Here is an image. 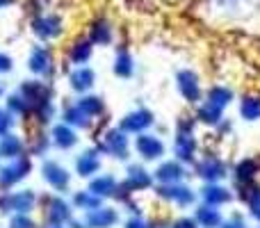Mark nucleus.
<instances>
[{"mask_svg": "<svg viewBox=\"0 0 260 228\" xmlns=\"http://www.w3.org/2000/svg\"><path fill=\"white\" fill-rule=\"evenodd\" d=\"M71 206L76 208V210H94V208L103 206V199L96 197L91 189H78V192H73V199H71Z\"/></svg>", "mask_w": 260, "mask_h": 228, "instance_id": "nucleus-30", "label": "nucleus"}, {"mask_svg": "<svg viewBox=\"0 0 260 228\" xmlns=\"http://www.w3.org/2000/svg\"><path fill=\"white\" fill-rule=\"evenodd\" d=\"M32 171V160L23 153V155L9 160L7 165L0 167V187L3 189H12L14 185H18L25 176H30Z\"/></svg>", "mask_w": 260, "mask_h": 228, "instance_id": "nucleus-3", "label": "nucleus"}, {"mask_svg": "<svg viewBox=\"0 0 260 228\" xmlns=\"http://www.w3.org/2000/svg\"><path fill=\"white\" fill-rule=\"evenodd\" d=\"M5 94V87H3V82H0V96H3Z\"/></svg>", "mask_w": 260, "mask_h": 228, "instance_id": "nucleus-47", "label": "nucleus"}, {"mask_svg": "<svg viewBox=\"0 0 260 228\" xmlns=\"http://www.w3.org/2000/svg\"><path fill=\"white\" fill-rule=\"evenodd\" d=\"M7 110H9V112H12L14 116H16V114H18V116H27V114H30V105H27V101L23 99L18 91H16V94H12V96L7 99Z\"/></svg>", "mask_w": 260, "mask_h": 228, "instance_id": "nucleus-35", "label": "nucleus"}, {"mask_svg": "<svg viewBox=\"0 0 260 228\" xmlns=\"http://www.w3.org/2000/svg\"><path fill=\"white\" fill-rule=\"evenodd\" d=\"M171 228H201V226L197 224V219H194V217H178Z\"/></svg>", "mask_w": 260, "mask_h": 228, "instance_id": "nucleus-41", "label": "nucleus"}, {"mask_svg": "<svg viewBox=\"0 0 260 228\" xmlns=\"http://www.w3.org/2000/svg\"><path fill=\"white\" fill-rule=\"evenodd\" d=\"M197 151H199V142H197V137H194V133L176 130V137H174L176 160H180L183 165H192V162L197 160Z\"/></svg>", "mask_w": 260, "mask_h": 228, "instance_id": "nucleus-10", "label": "nucleus"}, {"mask_svg": "<svg viewBox=\"0 0 260 228\" xmlns=\"http://www.w3.org/2000/svg\"><path fill=\"white\" fill-rule=\"evenodd\" d=\"M41 178H44L55 192H67L69 185H71V171L55 160H46L44 165H41Z\"/></svg>", "mask_w": 260, "mask_h": 228, "instance_id": "nucleus-7", "label": "nucleus"}, {"mask_svg": "<svg viewBox=\"0 0 260 228\" xmlns=\"http://www.w3.org/2000/svg\"><path fill=\"white\" fill-rule=\"evenodd\" d=\"M32 32L39 37L41 41H50L57 39L62 35V21L55 14H39L32 18Z\"/></svg>", "mask_w": 260, "mask_h": 228, "instance_id": "nucleus-11", "label": "nucleus"}, {"mask_svg": "<svg viewBox=\"0 0 260 228\" xmlns=\"http://www.w3.org/2000/svg\"><path fill=\"white\" fill-rule=\"evenodd\" d=\"M112 39H114L112 25H110L105 18H99L89 30V41L94 46H108V44H112Z\"/></svg>", "mask_w": 260, "mask_h": 228, "instance_id": "nucleus-27", "label": "nucleus"}, {"mask_svg": "<svg viewBox=\"0 0 260 228\" xmlns=\"http://www.w3.org/2000/svg\"><path fill=\"white\" fill-rule=\"evenodd\" d=\"M199 197H201L203 203H208V206H224V203H229L231 199H233V192H231L229 187H224V185L219 183H206L201 189H199Z\"/></svg>", "mask_w": 260, "mask_h": 228, "instance_id": "nucleus-18", "label": "nucleus"}, {"mask_svg": "<svg viewBox=\"0 0 260 228\" xmlns=\"http://www.w3.org/2000/svg\"><path fill=\"white\" fill-rule=\"evenodd\" d=\"M123 183L128 185L130 189H133L135 194L137 192H144V189H148L155 180H153V174L148 169H144L142 165H128L126 169V180Z\"/></svg>", "mask_w": 260, "mask_h": 228, "instance_id": "nucleus-17", "label": "nucleus"}, {"mask_svg": "<svg viewBox=\"0 0 260 228\" xmlns=\"http://www.w3.org/2000/svg\"><path fill=\"white\" fill-rule=\"evenodd\" d=\"M176 87H178L180 96H183L187 103L197 105L203 96L201 82H199V76L192 71V69H183V71L176 73Z\"/></svg>", "mask_w": 260, "mask_h": 228, "instance_id": "nucleus-8", "label": "nucleus"}, {"mask_svg": "<svg viewBox=\"0 0 260 228\" xmlns=\"http://www.w3.org/2000/svg\"><path fill=\"white\" fill-rule=\"evenodd\" d=\"M23 153H25V142L18 135H12V133L0 135V157L14 160V157L23 155Z\"/></svg>", "mask_w": 260, "mask_h": 228, "instance_id": "nucleus-24", "label": "nucleus"}, {"mask_svg": "<svg viewBox=\"0 0 260 228\" xmlns=\"http://www.w3.org/2000/svg\"><path fill=\"white\" fill-rule=\"evenodd\" d=\"M240 116L244 121H260V96H244L240 101Z\"/></svg>", "mask_w": 260, "mask_h": 228, "instance_id": "nucleus-34", "label": "nucleus"}, {"mask_svg": "<svg viewBox=\"0 0 260 228\" xmlns=\"http://www.w3.org/2000/svg\"><path fill=\"white\" fill-rule=\"evenodd\" d=\"M258 171H260V162L256 157H244V160H240L238 165H235L233 178L238 185H251L253 180H256Z\"/></svg>", "mask_w": 260, "mask_h": 228, "instance_id": "nucleus-21", "label": "nucleus"}, {"mask_svg": "<svg viewBox=\"0 0 260 228\" xmlns=\"http://www.w3.org/2000/svg\"><path fill=\"white\" fill-rule=\"evenodd\" d=\"M37 194L35 189H18V192H3L0 194V212L3 215H14V212H23L30 215L37 206Z\"/></svg>", "mask_w": 260, "mask_h": 228, "instance_id": "nucleus-1", "label": "nucleus"}, {"mask_svg": "<svg viewBox=\"0 0 260 228\" xmlns=\"http://www.w3.org/2000/svg\"><path fill=\"white\" fill-rule=\"evenodd\" d=\"M91 53H94V44L89 39H78L76 44L69 48V59H71L76 67H82L91 59Z\"/></svg>", "mask_w": 260, "mask_h": 228, "instance_id": "nucleus-31", "label": "nucleus"}, {"mask_svg": "<svg viewBox=\"0 0 260 228\" xmlns=\"http://www.w3.org/2000/svg\"><path fill=\"white\" fill-rule=\"evenodd\" d=\"M94 85H96V73H94V69H89V67H76L71 73H69V87H71L76 94H87V91H91L94 89Z\"/></svg>", "mask_w": 260, "mask_h": 228, "instance_id": "nucleus-16", "label": "nucleus"}, {"mask_svg": "<svg viewBox=\"0 0 260 228\" xmlns=\"http://www.w3.org/2000/svg\"><path fill=\"white\" fill-rule=\"evenodd\" d=\"M46 148H48V139H46L44 135H37L35 144H30V146H27V153H30V155H44Z\"/></svg>", "mask_w": 260, "mask_h": 228, "instance_id": "nucleus-37", "label": "nucleus"}, {"mask_svg": "<svg viewBox=\"0 0 260 228\" xmlns=\"http://www.w3.org/2000/svg\"><path fill=\"white\" fill-rule=\"evenodd\" d=\"M67 226H69V228H89V226L85 224V221H80V219H71Z\"/></svg>", "mask_w": 260, "mask_h": 228, "instance_id": "nucleus-44", "label": "nucleus"}, {"mask_svg": "<svg viewBox=\"0 0 260 228\" xmlns=\"http://www.w3.org/2000/svg\"><path fill=\"white\" fill-rule=\"evenodd\" d=\"M62 119H64V123L73 125V128H89V125H91V116L87 114L78 103L67 105V108H64V112H62Z\"/></svg>", "mask_w": 260, "mask_h": 228, "instance_id": "nucleus-29", "label": "nucleus"}, {"mask_svg": "<svg viewBox=\"0 0 260 228\" xmlns=\"http://www.w3.org/2000/svg\"><path fill=\"white\" fill-rule=\"evenodd\" d=\"M194 219H197V224L201 228H219L221 221H224V217H221V212L217 206L201 203V206H197V210H194Z\"/></svg>", "mask_w": 260, "mask_h": 228, "instance_id": "nucleus-22", "label": "nucleus"}, {"mask_svg": "<svg viewBox=\"0 0 260 228\" xmlns=\"http://www.w3.org/2000/svg\"><path fill=\"white\" fill-rule=\"evenodd\" d=\"M12 67H14V59L9 57V55L0 53V73H9L12 71Z\"/></svg>", "mask_w": 260, "mask_h": 228, "instance_id": "nucleus-43", "label": "nucleus"}, {"mask_svg": "<svg viewBox=\"0 0 260 228\" xmlns=\"http://www.w3.org/2000/svg\"><path fill=\"white\" fill-rule=\"evenodd\" d=\"M44 219L48 224H64L73 219V206L59 194H48L44 197Z\"/></svg>", "mask_w": 260, "mask_h": 228, "instance_id": "nucleus-4", "label": "nucleus"}, {"mask_svg": "<svg viewBox=\"0 0 260 228\" xmlns=\"http://www.w3.org/2000/svg\"><path fill=\"white\" fill-rule=\"evenodd\" d=\"M85 224L89 228H114L119 224V212L110 206H99L85 212Z\"/></svg>", "mask_w": 260, "mask_h": 228, "instance_id": "nucleus-15", "label": "nucleus"}, {"mask_svg": "<svg viewBox=\"0 0 260 228\" xmlns=\"http://www.w3.org/2000/svg\"><path fill=\"white\" fill-rule=\"evenodd\" d=\"M78 105H80V108L85 110L91 119H94V116H101L105 112V101L101 99V96H96V94H89V91L78 99Z\"/></svg>", "mask_w": 260, "mask_h": 228, "instance_id": "nucleus-33", "label": "nucleus"}, {"mask_svg": "<svg viewBox=\"0 0 260 228\" xmlns=\"http://www.w3.org/2000/svg\"><path fill=\"white\" fill-rule=\"evenodd\" d=\"M194 123H197V119H189V116H180L178 130H183V133H194Z\"/></svg>", "mask_w": 260, "mask_h": 228, "instance_id": "nucleus-42", "label": "nucleus"}, {"mask_svg": "<svg viewBox=\"0 0 260 228\" xmlns=\"http://www.w3.org/2000/svg\"><path fill=\"white\" fill-rule=\"evenodd\" d=\"M117 183L119 180L112 174H101V176H91V183L87 189H91L101 199H110L114 194V189H117Z\"/></svg>", "mask_w": 260, "mask_h": 228, "instance_id": "nucleus-25", "label": "nucleus"}, {"mask_svg": "<svg viewBox=\"0 0 260 228\" xmlns=\"http://www.w3.org/2000/svg\"><path fill=\"white\" fill-rule=\"evenodd\" d=\"M12 125H14V114L9 112L7 108H0V135H5V133H9L12 130Z\"/></svg>", "mask_w": 260, "mask_h": 228, "instance_id": "nucleus-38", "label": "nucleus"}, {"mask_svg": "<svg viewBox=\"0 0 260 228\" xmlns=\"http://www.w3.org/2000/svg\"><path fill=\"white\" fill-rule=\"evenodd\" d=\"M123 228H155V226H153L151 221H146L144 217L133 215V217H130V219L126 221V226H123Z\"/></svg>", "mask_w": 260, "mask_h": 228, "instance_id": "nucleus-39", "label": "nucleus"}, {"mask_svg": "<svg viewBox=\"0 0 260 228\" xmlns=\"http://www.w3.org/2000/svg\"><path fill=\"white\" fill-rule=\"evenodd\" d=\"M219 228H249V226H247V221H244L240 215H233V217H229V219L221 221Z\"/></svg>", "mask_w": 260, "mask_h": 228, "instance_id": "nucleus-40", "label": "nucleus"}, {"mask_svg": "<svg viewBox=\"0 0 260 228\" xmlns=\"http://www.w3.org/2000/svg\"><path fill=\"white\" fill-rule=\"evenodd\" d=\"M187 176V169L180 160H165L160 162L155 171H153V180H157L160 185H167V183H183V178Z\"/></svg>", "mask_w": 260, "mask_h": 228, "instance_id": "nucleus-13", "label": "nucleus"}, {"mask_svg": "<svg viewBox=\"0 0 260 228\" xmlns=\"http://www.w3.org/2000/svg\"><path fill=\"white\" fill-rule=\"evenodd\" d=\"M153 121L155 119H153L151 110L139 108V110H133V112H128L126 116H123L121 123H119V128L128 135H139V133H146V130L153 125Z\"/></svg>", "mask_w": 260, "mask_h": 228, "instance_id": "nucleus-12", "label": "nucleus"}, {"mask_svg": "<svg viewBox=\"0 0 260 228\" xmlns=\"http://www.w3.org/2000/svg\"><path fill=\"white\" fill-rule=\"evenodd\" d=\"M233 99H235V94L229 89V87H224V85H215V87H210V89L206 91V101L219 105L221 110L229 108V105L233 103Z\"/></svg>", "mask_w": 260, "mask_h": 228, "instance_id": "nucleus-32", "label": "nucleus"}, {"mask_svg": "<svg viewBox=\"0 0 260 228\" xmlns=\"http://www.w3.org/2000/svg\"><path fill=\"white\" fill-rule=\"evenodd\" d=\"M101 153L96 151V148H87V151H82L80 155L76 157V174L80 176V178H91V176L99 174L101 169Z\"/></svg>", "mask_w": 260, "mask_h": 228, "instance_id": "nucleus-19", "label": "nucleus"}, {"mask_svg": "<svg viewBox=\"0 0 260 228\" xmlns=\"http://www.w3.org/2000/svg\"><path fill=\"white\" fill-rule=\"evenodd\" d=\"M240 187H242V194H240V199L247 203L249 215H251L253 219L260 224V185L251 183V185H240Z\"/></svg>", "mask_w": 260, "mask_h": 228, "instance_id": "nucleus-26", "label": "nucleus"}, {"mask_svg": "<svg viewBox=\"0 0 260 228\" xmlns=\"http://www.w3.org/2000/svg\"><path fill=\"white\" fill-rule=\"evenodd\" d=\"M197 176L206 183H219L229 176V165L217 155H206L203 160L197 162Z\"/></svg>", "mask_w": 260, "mask_h": 228, "instance_id": "nucleus-9", "label": "nucleus"}, {"mask_svg": "<svg viewBox=\"0 0 260 228\" xmlns=\"http://www.w3.org/2000/svg\"><path fill=\"white\" fill-rule=\"evenodd\" d=\"M50 142H53L59 151H69V148H73L78 144V133L73 125L62 121V123L53 125V130H50Z\"/></svg>", "mask_w": 260, "mask_h": 228, "instance_id": "nucleus-20", "label": "nucleus"}, {"mask_svg": "<svg viewBox=\"0 0 260 228\" xmlns=\"http://www.w3.org/2000/svg\"><path fill=\"white\" fill-rule=\"evenodd\" d=\"M27 69L35 76H50L53 71V53L48 46H35L27 55Z\"/></svg>", "mask_w": 260, "mask_h": 228, "instance_id": "nucleus-14", "label": "nucleus"}, {"mask_svg": "<svg viewBox=\"0 0 260 228\" xmlns=\"http://www.w3.org/2000/svg\"><path fill=\"white\" fill-rule=\"evenodd\" d=\"M44 228H64V224H48V221H46Z\"/></svg>", "mask_w": 260, "mask_h": 228, "instance_id": "nucleus-45", "label": "nucleus"}, {"mask_svg": "<svg viewBox=\"0 0 260 228\" xmlns=\"http://www.w3.org/2000/svg\"><path fill=\"white\" fill-rule=\"evenodd\" d=\"M155 192H157L160 199L176 203V206H180V208H189V206H194V201H197V192H194L192 187H187V185H183V183L160 185Z\"/></svg>", "mask_w": 260, "mask_h": 228, "instance_id": "nucleus-6", "label": "nucleus"}, {"mask_svg": "<svg viewBox=\"0 0 260 228\" xmlns=\"http://www.w3.org/2000/svg\"><path fill=\"white\" fill-rule=\"evenodd\" d=\"M194 119H197L199 123H203V125H212V128H217V125L224 121V110H221L219 105L210 103V101H203V103L197 108Z\"/></svg>", "mask_w": 260, "mask_h": 228, "instance_id": "nucleus-23", "label": "nucleus"}, {"mask_svg": "<svg viewBox=\"0 0 260 228\" xmlns=\"http://www.w3.org/2000/svg\"><path fill=\"white\" fill-rule=\"evenodd\" d=\"M12 3H14V0H0V9L7 7V5H12Z\"/></svg>", "mask_w": 260, "mask_h": 228, "instance_id": "nucleus-46", "label": "nucleus"}, {"mask_svg": "<svg viewBox=\"0 0 260 228\" xmlns=\"http://www.w3.org/2000/svg\"><path fill=\"white\" fill-rule=\"evenodd\" d=\"M99 153L112 155L117 160H126L128 151H130V142H128V133H123L121 128H110L103 133V139L96 146Z\"/></svg>", "mask_w": 260, "mask_h": 228, "instance_id": "nucleus-2", "label": "nucleus"}, {"mask_svg": "<svg viewBox=\"0 0 260 228\" xmlns=\"http://www.w3.org/2000/svg\"><path fill=\"white\" fill-rule=\"evenodd\" d=\"M9 228H37V224L30 219V215H23V212H14L12 219H9Z\"/></svg>", "mask_w": 260, "mask_h": 228, "instance_id": "nucleus-36", "label": "nucleus"}, {"mask_svg": "<svg viewBox=\"0 0 260 228\" xmlns=\"http://www.w3.org/2000/svg\"><path fill=\"white\" fill-rule=\"evenodd\" d=\"M112 73L117 78H130L135 73V59H133V55L128 53L126 48H119L117 50V55H114V64H112Z\"/></svg>", "mask_w": 260, "mask_h": 228, "instance_id": "nucleus-28", "label": "nucleus"}, {"mask_svg": "<svg viewBox=\"0 0 260 228\" xmlns=\"http://www.w3.org/2000/svg\"><path fill=\"white\" fill-rule=\"evenodd\" d=\"M135 153H137L142 160H160L162 155H165V142H162L157 135H151V133H139L137 137H135V144H133Z\"/></svg>", "mask_w": 260, "mask_h": 228, "instance_id": "nucleus-5", "label": "nucleus"}]
</instances>
